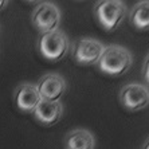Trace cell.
<instances>
[{
  "instance_id": "6da1fadb",
  "label": "cell",
  "mask_w": 149,
  "mask_h": 149,
  "mask_svg": "<svg viewBox=\"0 0 149 149\" xmlns=\"http://www.w3.org/2000/svg\"><path fill=\"white\" fill-rule=\"evenodd\" d=\"M132 63L133 56L128 49L118 45H111L105 47V51L97 66L104 74L118 77L126 73L132 67Z\"/></svg>"
},
{
  "instance_id": "7a4b0ae2",
  "label": "cell",
  "mask_w": 149,
  "mask_h": 149,
  "mask_svg": "<svg viewBox=\"0 0 149 149\" xmlns=\"http://www.w3.org/2000/svg\"><path fill=\"white\" fill-rule=\"evenodd\" d=\"M70 47L69 38L61 30L42 34L38 39V51L46 61L59 62L65 58Z\"/></svg>"
},
{
  "instance_id": "3957f363",
  "label": "cell",
  "mask_w": 149,
  "mask_h": 149,
  "mask_svg": "<svg viewBox=\"0 0 149 149\" xmlns=\"http://www.w3.org/2000/svg\"><path fill=\"white\" fill-rule=\"evenodd\" d=\"M94 15L105 31L111 32L120 27L126 16V6L120 0L98 1L94 7Z\"/></svg>"
},
{
  "instance_id": "277c9868",
  "label": "cell",
  "mask_w": 149,
  "mask_h": 149,
  "mask_svg": "<svg viewBox=\"0 0 149 149\" xmlns=\"http://www.w3.org/2000/svg\"><path fill=\"white\" fill-rule=\"evenodd\" d=\"M31 22L42 34H49L58 30L61 23V11L54 3L42 1L36 4L31 14Z\"/></svg>"
},
{
  "instance_id": "5b68a950",
  "label": "cell",
  "mask_w": 149,
  "mask_h": 149,
  "mask_svg": "<svg viewBox=\"0 0 149 149\" xmlns=\"http://www.w3.org/2000/svg\"><path fill=\"white\" fill-rule=\"evenodd\" d=\"M105 51V46L94 38H79L74 42L73 56L77 63L83 66L97 65Z\"/></svg>"
},
{
  "instance_id": "8992f818",
  "label": "cell",
  "mask_w": 149,
  "mask_h": 149,
  "mask_svg": "<svg viewBox=\"0 0 149 149\" xmlns=\"http://www.w3.org/2000/svg\"><path fill=\"white\" fill-rule=\"evenodd\" d=\"M120 102L126 110L139 111L149 105V89L141 83H129L120 91Z\"/></svg>"
},
{
  "instance_id": "52a82bcc",
  "label": "cell",
  "mask_w": 149,
  "mask_h": 149,
  "mask_svg": "<svg viewBox=\"0 0 149 149\" xmlns=\"http://www.w3.org/2000/svg\"><path fill=\"white\" fill-rule=\"evenodd\" d=\"M35 86L38 89L42 101H50V102H59L67 89L65 78L55 73L45 74L40 77Z\"/></svg>"
},
{
  "instance_id": "ba28073f",
  "label": "cell",
  "mask_w": 149,
  "mask_h": 149,
  "mask_svg": "<svg viewBox=\"0 0 149 149\" xmlns=\"http://www.w3.org/2000/svg\"><path fill=\"white\" fill-rule=\"evenodd\" d=\"M42 101L38 89L32 83H22L14 91V102L22 113H34Z\"/></svg>"
},
{
  "instance_id": "9c48e42d",
  "label": "cell",
  "mask_w": 149,
  "mask_h": 149,
  "mask_svg": "<svg viewBox=\"0 0 149 149\" xmlns=\"http://www.w3.org/2000/svg\"><path fill=\"white\" fill-rule=\"evenodd\" d=\"M32 114H34L35 120L40 122L43 126H52L62 118L63 106L61 102L40 101Z\"/></svg>"
},
{
  "instance_id": "30bf717a",
  "label": "cell",
  "mask_w": 149,
  "mask_h": 149,
  "mask_svg": "<svg viewBox=\"0 0 149 149\" xmlns=\"http://www.w3.org/2000/svg\"><path fill=\"white\" fill-rule=\"evenodd\" d=\"M94 136L86 129L71 130L65 137V149H94Z\"/></svg>"
},
{
  "instance_id": "8fae6325",
  "label": "cell",
  "mask_w": 149,
  "mask_h": 149,
  "mask_svg": "<svg viewBox=\"0 0 149 149\" xmlns=\"http://www.w3.org/2000/svg\"><path fill=\"white\" fill-rule=\"evenodd\" d=\"M129 19L134 28L140 31H149V0L136 4L130 11Z\"/></svg>"
},
{
  "instance_id": "7c38bea8",
  "label": "cell",
  "mask_w": 149,
  "mask_h": 149,
  "mask_svg": "<svg viewBox=\"0 0 149 149\" xmlns=\"http://www.w3.org/2000/svg\"><path fill=\"white\" fill-rule=\"evenodd\" d=\"M142 78L149 86V54L144 59V65H142Z\"/></svg>"
},
{
  "instance_id": "4fadbf2b",
  "label": "cell",
  "mask_w": 149,
  "mask_h": 149,
  "mask_svg": "<svg viewBox=\"0 0 149 149\" xmlns=\"http://www.w3.org/2000/svg\"><path fill=\"white\" fill-rule=\"evenodd\" d=\"M7 4H8V1H6V0H0V10H3Z\"/></svg>"
},
{
  "instance_id": "5bb4252c",
  "label": "cell",
  "mask_w": 149,
  "mask_h": 149,
  "mask_svg": "<svg viewBox=\"0 0 149 149\" xmlns=\"http://www.w3.org/2000/svg\"><path fill=\"white\" fill-rule=\"evenodd\" d=\"M142 149H149V139L144 142V145H142Z\"/></svg>"
}]
</instances>
